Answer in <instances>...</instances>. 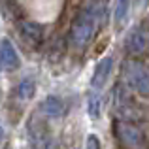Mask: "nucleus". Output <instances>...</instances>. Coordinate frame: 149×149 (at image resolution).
Masks as SVG:
<instances>
[{
  "label": "nucleus",
  "instance_id": "nucleus-1",
  "mask_svg": "<svg viewBox=\"0 0 149 149\" xmlns=\"http://www.w3.org/2000/svg\"><path fill=\"white\" fill-rule=\"evenodd\" d=\"M102 19H106V4H102V0L79 11L70 26V44L77 49H85L93 42Z\"/></svg>",
  "mask_w": 149,
  "mask_h": 149
},
{
  "label": "nucleus",
  "instance_id": "nucleus-2",
  "mask_svg": "<svg viewBox=\"0 0 149 149\" xmlns=\"http://www.w3.org/2000/svg\"><path fill=\"white\" fill-rule=\"evenodd\" d=\"M123 76L127 85L142 96H149V66L142 61L128 58L123 64Z\"/></svg>",
  "mask_w": 149,
  "mask_h": 149
},
{
  "label": "nucleus",
  "instance_id": "nucleus-3",
  "mask_svg": "<svg viewBox=\"0 0 149 149\" xmlns=\"http://www.w3.org/2000/svg\"><path fill=\"white\" fill-rule=\"evenodd\" d=\"M26 138L32 149H51V130L42 111H36L29 117Z\"/></svg>",
  "mask_w": 149,
  "mask_h": 149
},
{
  "label": "nucleus",
  "instance_id": "nucleus-4",
  "mask_svg": "<svg viewBox=\"0 0 149 149\" xmlns=\"http://www.w3.org/2000/svg\"><path fill=\"white\" fill-rule=\"evenodd\" d=\"M113 130H115L119 143L125 149H140L143 146V132L134 121L117 119L113 123Z\"/></svg>",
  "mask_w": 149,
  "mask_h": 149
},
{
  "label": "nucleus",
  "instance_id": "nucleus-5",
  "mask_svg": "<svg viewBox=\"0 0 149 149\" xmlns=\"http://www.w3.org/2000/svg\"><path fill=\"white\" fill-rule=\"evenodd\" d=\"M113 109L119 115V119H128V121H136L140 117V109L134 104V100L130 98V95L127 93V89L123 85L117 83L113 89Z\"/></svg>",
  "mask_w": 149,
  "mask_h": 149
},
{
  "label": "nucleus",
  "instance_id": "nucleus-6",
  "mask_svg": "<svg viewBox=\"0 0 149 149\" xmlns=\"http://www.w3.org/2000/svg\"><path fill=\"white\" fill-rule=\"evenodd\" d=\"M147 45H149V32L142 25L134 26V29L127 34V38H125V49H127V53L130 55V57L142 55L143 51L147 49Z\"/></svg>",
  "mask_w": 149,
  "mask_h": 149
},
{
  "label": "nucleus",
  "instance_id": "nucleus-7",
  "mask_svg": "<svg viewBox=\"0 0 149 149\" xmlns=\"http://www.w3.org/2000/svg\"><path fill=\"white\" fill-rule=\"evenodd\" d=\"M19 34H21L23 42H26L29 45L36 47L44 40V26L40 23H34V21H23L19 25Z\"/></svg>",
  "mask_w": 149,
  "mask_h": 149
},
{
  "label": "nucleus",
  "instance_id": "nucleus-8",
  "mask_svg": "<svg viewBox=\"0 0 149 149\" xmlns=\"http://www.w3.org/2000/svg\"><path fill=\"white\" fill-rule=\"evenodd\" d=\"M111 68H113V58L111 57H104L98 61V64L95 66V72H93V77H91V87L93 89H102L108 81L109 74H111Z\"/></svg>",
  "mask_w": 149,
  "mask_h": 149
},
{
  "label": "nucleus",
  "instance_id": "nucleus-9",
  "mask_svg": "<svg viewBox=\"0 0 149 149\" xmlns=\"http://www.w3.org/2000/svg\"><path fill=\"white\" fill-rule=\"evenodd\" d=\"M0 64L6 70H17L19 64H21L17 49L13 47V44H11L8 38H4V40L0 42Z\"/></svg>",
  "mask_w": 149,
  "mask_h": 149
},
{
  "label": "nucleus",
  "instance_id": "nucleus-10",
  "mask_svg": "<svg viewBox=\"0 0 149 149\" xmlns=\"http://www.w3.org/2000/svg\"><path fill=\"white\" fill-rule=\"evenodd\" d=\"M40 111L44 113L45 117H61L62 113H64V104H62V100L57 98V96H47V98L40 104Z\"/></svg>",
  "mask_w": 149,
  "mask_h": 149
},
{
  "label": "nucleus",
  "instance_id": "nucleus-11",
  "mask_svg": "<svg viewBox=\"0 0 149 149\" xmlns=\"http://www.w3.org/2000/svg\"><path fill=\"white\" fill-rule=\"evenodd\" d=\"M34 91H36L34 79H29V77H25L17 87V95H19V98H23V100H30L34 96Z\"/></svg>",
  "mask_w": 149,
  "mask_h": 149
},
{
  "label": "nucleus",
  "instance_id": "nucleus-12",
  "mask_svg": "<svg viewBox=\"0 0 149 149\" xmlns=\"http://www.w3.org/2000/svg\"><path fill=\"white\" fill-rule=\"evenodd\" d=\"M95 93H91L89 95V98H87V111H89V115L91 117H98L100 115V95L96 93V89H93Z\"/></svg>",
  "mask_w": 149,
  "mask_h": 149
},
{
  "label": "nucleus",
  "instance_id": "nucleus-13",
  "mask_svg": "<svg viewBox=\"0 0 149 149\" xmlns=\"http://www.w3.org/2000/svg\"><path fill=\"white\" fill-rule=\"evenodd\" d=\"M127 13H128V0H119L115 6V21L123 23L127 19Z\"/></svg>",
  "mask_w": 149,
  "mask_h": 149
},
{
  "label": "nucleus",
  "instance_id": "nucleus-14",
  "mask_svg": "<svg viewBox=\"0 0 149 149\" xmlns=\"http://www.w3.org/2000/svg\"><path fill=\"white\" fill-rule=\"evenodd\" d=\"M85 149H102L100 140L96 138L95 134H89L87 136V142H85Z\"/></svg>",
  "mask_w": 149,
  "mask_h": 149
},
{
  "label": "nucleus",
  "instance_id": "nucleus-15",
  "mask_svg": "<svg viewBox=\"0 0 149 149\" xmlns=\"http://www.w3.org/2000/svg\"><path fill=\"white\" fill-rule=\"evenodd\" d=\"M2 136H4V128L0 127V140H2Z\"/></svg>",
  "mask_w": 149,
  "mask_h": 149
}]
</instances>
